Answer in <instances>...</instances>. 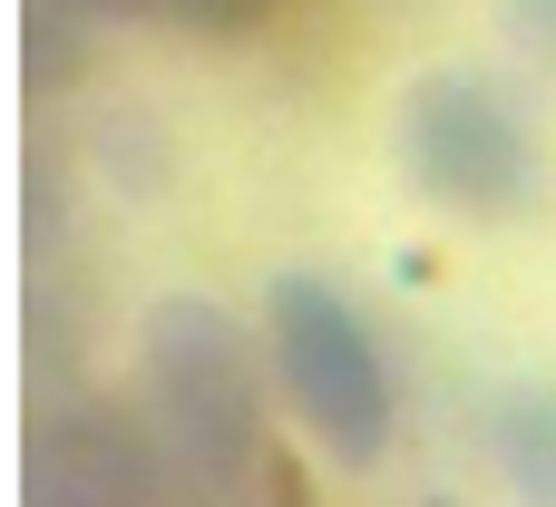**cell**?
Masks as SVG:
<instances>
[{
  "label": "cell",
  "mask_w": 556,
  "mask_h": 507,
  "mask_svg": "<svg viewBox=\"0 0 556 507\" xmlns=\"http://www.w3.org/2000/svg\"><path fill=\"white\" fill-rule=\"evenodd\" d=\"M264 362H274V391L293 401V420L313 430L323 459H342V469L391 459V430H401L391 352L332 274L293 264L264 283Z\"/></svg>",
  "instance_id": "6da1fadb"
},
{
  "label": "cell",
  "mask_w": 556,
  "mask_h": 507,
  "mask_svg": "<svg viewBox=\"0 0 556 507\" xmlns=\"http://www.w3.org/2000/svg\"><path fill=\"white\" fill-rule=\"evenodd\" d=\"M391 156H401L410 195L450 225H518L547 195V147H538L528 107L479 68L410 78L391 107Z\"/></svg>",
  "instance_id": "7a4b0ae2"
},
{
  "label": "cell",
  "mask_w": 556,
  "mask_h": 507,
  "mask_svg": "<svg viewBox=\"0 0 556 507\" xmlns=\"http://www.w3.org/2000/svg\"><path fill=\"white\" fill-rule=\"evenodd\" d=\"M147 410L156 440L205 489H244L264 469V362L244 322L205 293H166L147 313Z\"/></svg>",
  "instance_id": "3957f363"
},
{
  "label": "cell",
  "mask_w": 556,
  "mask_h": 507,
  "mask_svg": "<svg viewBox=\"0 0 556 507\" xmlns=\"http://www.w3.org/2000/svg\"><path fill=\"white\" fill-rule=\"evenodd\" d=\"M29 507H166V459L147 420L108 391H68L29 430Z\"/></svg>",
  "instance_id": "277c9868"
},
{
  "label": "cell",
  "mask_w": 556,
  "mask_h": 507,
  "mask_svg": "<svg viewBox=\"0 0 556 507\" xmlns=\"http://www.w3.org/2000/svg\"><path fill=\"white\" fill-rule=\"evenodd\" d=\"M489 459L518 507H556V381H508L489 401Z\"/></svg>",
  "instance_id": "5b68a950"
},
{
  "label": "cell",
  "mask_w": 556,
  "mask_h": 507,
  "mask_svg": "<svg viewBox=\"0 0 556 507\" xmlns=\"http://www.w3.org/2000/svg\"><path fill=\"white\" fill-rule=\"evenodd\" d=\"M88 29H98V20L59 10V0H29V78H39V88L78 78V68H88Z\"/></svg>",
  "instance_id": "8992f818"
},
{
  "label": "cell",
  "mask_w": 556,
  "mask_h": 507,
  "mask_svg": "<svg viewBox=\"0 0 556 507\" xmlns=\"http://www.w3.org/2000/svg\"><path fill=\"white\" fill-rule=\"evenodd\" d=\"M264 10L274 0H166V20L195 39H244V29H264Z\"/></svg>",
  "instance_id": "52a82bcc"
},
{
  "label": "cell",
  "mask_w": 556,
  "mask_h": 507,
  "mask_svg": "<svg viewBox=\"0 0 556 507\" xmlns=\"http://www.w3.org/2000/svg\"><path fill=\"white\" fill-rule=\"evenodd\" d=\"M498 10H508V39L556 78V0H498Z\"/></svg>",
  "instance_id": "ba28073f"
},
{
  "label": "cell",
  "mask_w": 556,
  "mask_h": 507,
  "mask_svg": "<svg viewBox=\"0 0 556 507\" xmlns=\"http://www.w3.org/2000/svg\"><path fill=\"white\" fill-rule=\"evenodd\" d=\"M78 20H166V0H59Z\"/></svg>",
  "instance_id": "9c48e42d"
},
{
  "label": "cell",
  "mask_w": 556,
  "mask_h": 507,
  "mask_svg": "<svg viewBox=\"0 0 556 507\" xmlns=\"http://www.w3.org/2000/svg\"><path fill=\"white\" fill-rule=\"evenodd\" d=\"M430 507H459V498H430Z\"/></svg>",
  "instance_id": "30bf717a"
}]
</instances>
